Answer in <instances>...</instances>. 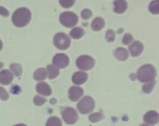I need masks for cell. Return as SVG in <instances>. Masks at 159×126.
<instances>
[{
	"label": "cell",
	"instance_id": "obj_1",
	"mask_svg": "<svg viewBox=\"0 0 159 126\" xmlns=\"http://www.w3.org/2000/svg\"><path fill=\"white\" fill-rule=\"evenodd\" d=\"M31 12L26 8H20L12 15V23L17 27H23L30 21Z\"/></svg>",
	"mask_w": 159,
	"mask_h": 126
},
{
	"label": "cell",
	"instance_id": "obj_2",
	"mask_svg": "<svg viewBox=\"0 0 159 126\" xmlns=\"http://www.w3.org/2000/svg\"><path fill=\"white\" fill-rule=\"evenodd\" d=\"M156 76V69L152 65H145L138 71V78L141 82H145L153 80Z\"/></svg>",
	"mask_w": 159,
	"mask_h": 126
},
{
	"label": "cell",
	"instance_id": "obj_3",
	"mask_svg": "<svg viewBox=\"0 0 159 126\" xmlns=\"http://www.w3.org/2000/svg\"><path fill=\"white\" fill-rule=\"evenodd\" d=\"M59 19H60V22L61 23V24L68 28L75 26L79 20L77 15L71 12H63L60 15Z\"/></svg>",
	"mask_w": 159,
	"mask_h": 126
},
{
	"label": "cell",
	"instance_id": "obj_4",
	"mask_svg": "<svg viewBox=\"0 0 159 126\" xmlns=\"http://www.w3.org/2000/svg\"><path fill=\"white\" fill-rule=\"evenodd\" d=\"M78 109L82 114H88L93 111L95 107V101L91 96H85L77 105Z\"/></svg>",
	"mask_w": 159,
	"mask_h": 126
},
{
	"label": "cell",
	"instance_id": "obj_5",
	"mask_svg": "<svg viewBox=\"0 0 159 126\" xmlns=\"http://www.w3.org/2000/svg\"><path fill=\"white\" fill-rule=\"evenodd\" d=\"M54 44L58 49L65 50L70 46L71 40L64 33H58L54 37Z\"/></svg>",
	"mask_w": 159,
	"mask_h": 126
},
{
	"label": "cell",
	"instance_id": "obj_6",
	"mask_svg": "<svg viewBox=\"0 0 159 126\" xmlns=\"http://www.w3.org/2000/svg\"><path fill=\"white\" fill-rule=\"evenodd\" d=\"M76 65L82 70H89L95 65V60L90 56L82 55L76 60Z\"/></svg>",
	"mask_w": 159,
	"mask_h": 126
},
{
	"label": "cell",
	"instance_id": "obj_7",
	"mask_svg": "<svg viewBox=\"0 0 159 126\" xmlns=\"http://www.w3.org/2000/svg\"><path fill=\"white\" fill-rule=\"evenodd\" d=\"M62 117H63L64 121L70 124H75L79 118L76 110L71 107H68V108L65 109L62 113Z\"/></svg>",
	"mask_w": 159,
	"mask_h": 126
},
{
	"label": "cell",
	"instance_id": "obj_8",
	"mask_svg": "<svg viewBox=\"0 0 159 126\" xmlns=\"http://www.w3.org/2000/svg\"><path fill=\"white\" fill-rule=\"evenodd\" d=\"M53 63L57 68H63L69 64V58L65 54H57L53 58Z\"/></svg>",
	"mask_w": 159,
	"mask_h": 126
},
{
	"label": "cell",
	"instance_id": "obj_9",
	"mask_svg": "<svg viewBox=\"0 0 159 126\" xmlns=\"http://www.w3.org/2000/svg\"><path fill=\"white\" fill-rule=\"evenodd\" d=\"M144 50V45L140 41H134L130 46V54L133 57H137Z\"/></svg>",
	"mask_w": 159,
	"mask_h": 126
},
{
	"label": "cell",
	"instance_id": "obj_10",
	"mask_svg": "<svg viewBox=\"0 0 159 126\" xmlns=\"http://www.w3.org/2000/svg\"><path fill=\"white\" fill-rule=\"evenodd\" d=\"M83 94V90L79 86H73L69 90V98L72 101H76Z\"/></svg>",
	"mask_w": 159,
	"mask_h": 126
},
{
	"label": "cell",
	"instance_id": "obj_11",
	"mask_svg": "<svg viewBox=\"0 0 159 126\" xmlns=\"http://www.w3.org/2000/svg\"><path fill=\"white\" fill-rule=\"evenodd\" d=\"M144 121L148 124H157L159 121V115L156 111H149L145 114Z\"/></svg>",
	"mask_w": 159,
	"mask_h": 126
},
{
	"label": "cell",
	"instance_id": "obj_12",
	"mask_svg": "<svg viewBox=\"0 0 159 126\" xmlns=\"http://www.w3.org/2000/svg\"><path fill=\"white\" fill-rule=\"evenodd\" d=\"M13 79V76L9 70H3L0 72V83L3 85H8Z\"/></svg>",
	"mask_w": 159,
	"mask_h": 126
},
{
	"label": "cell",
	"instance_id": "obj_13",
	"mask_svg": "<svg viewBox=\"0 0 159 126\" xmlns=\"http://www.w3.org/2000/svg\"><path fill=\"white\" fill-rule=\"evenodd\" d=\"M114 4V12L116 13H123L127 10V2L125 0H116Z\"/></svg>",
	"mask_w": 159,
	"mask_h": 126
},
{
	"label": "cell",
	"instance_id": "obj_14",
	"mask_svg": "<svg viewBox=\"0 0 159 126\" xmlns=\"http://www.w3.org/2000/svg\"><path fill=\"white\" fill-rule=\"evenodd\" d=\"M88 79V76L85 72H78L74 74L72 77V81L76 85H80V84L84 83Z\"/></svg>",
	"mask_w": 159,
	"mask_h": 126
},
{
	"label": "cell",
	"instance_id": "obj_15",
	"mask_svg": "<svg viewBox=\"0 0 159 126\" xmlns=\"http://www.w3.org/2000/svg\"><path fill=\"white\" fill-rule=\"evenodd\" d=\"M37 91L40 94L44 95V96H50L52 93L51 87L45 82H40V83L37 84Z\"/></svg>",
	"mask_w": 159,
	"mask_h": 126
},
{
	"label": "cell",
	"instance_id": "obj_16",
	"mask_svg": "<svg viewBox=\"0 0 159 126\" xmlns=\"http://www.w3.org/2000/svg\"><path fill=\"white\" fill-rule=\"evenodd\" d=\"M114 55L118 60L120 61H125L128 58V52L127 50L124 48H118L115 51Z\"/></svg>",
	"mask_w": 159,
	"mask_h": 126
},
{
	"label": "cell",
	"instance_id": "obj_17",
	"mask_svg": "<svg viewBox=\"0 0 159 126\" xmlns=\"http://www.w3.org/2000/svg\"><path fill=\"white\" fill-rule=\"evenodd\" d=\"M104 26H105V22H104L103 19L101 18V17L95 18L92 23V28L96 31L102 30Z\"/></svg>",
	"mask_w": 159,
	"mask_h": 126
},
{
	"label": "cell",
	"instance_id": "obj_18",
	"mask_svg": "<svg viewBox=\"0 0 159 126\" xmlns=\"http://www.w3.org/2000/svg\"><path fill=\"white\" fill-rule=\"evenodd\" d=\"M47 72H48V76L49 79H54L57 77L59 74V69L57 66L55 65H48L47 68Z\"/></svg>",
	"mask_w": 159,
	"mask_h": 126
},
{
	"label": "cell",
	"instance_id": "obj_19",
	"mask_svg": "<svg viewBox=\"0 0 159 126\" xmlns=\"http://www.w3.org/2000/svg\"><path fill=\"white\" fill-rule=\"evenodd\" d=\"M85 34V31L81 27H76L72 29V30L70 32V36L74 39H79Z\"/></svg>",
	"mask_w": 159,
	"mask_h": 126
},
{
	"label": "cell",
	"instance_id": "obj_20",
	"mask_svg": "<svg viewBox=\"0 0 159 126\" xmlns=\"http://www.w3.org/2000/svg\"><path fill=\"white\" fill-rule=\"evenodd\" d=\"M47 76V72L44 68H39L37 71L34 72V77L36 80H43L46 78Z\"/></svg>",
	"mask_w": 159,
	"mask_h": 126
},
{
	"label": "cell",
	"instance_id": "obj_21",
	"mask_svg": "<svg viewBox=\"0 0 159 126\" xmlns=\"http://www.w3.org/2000/svg\"><path fill=\"white\" fill-rule=\"evenodd\" d=\"M149 10L153 14L159 13V1L158 0H155L152 1L149 5Z\"/></svg>",
	"mask_w": 159,
	"mask_h": 126
},
{
	"label": "cell",
	"instance_id": "obj_22",
	"mask_svg": "<svg viewBox=\"0 0 159 126\" xmlns=\"http://www.w3.org/2000/svg\"><path fill=\"white\" fill-rule=\"evenodd\" d=\"M46 126H61V121L57 117H51L47 121Z\"/></svg>",
	"mask_w": 159,
	"mask_h": 126
},
{
	"label": "cell",
	"instance_id": "obj_23",
	"mask_svg": "<svg viewBox=\"0 0 159 126\" xmlns=\"http://www.w3.org/2000/svg\"><path fill=\"white\" fill-rule=\"evenodd\" d=\"M10 69L16 76H20L22 74V67L19 64H12L10 65Z\"/></svg>",
	"mask_w": 159,
	"mask_h": 126
},
{
	"label": "cell",
	"instance_id": "obj_24",
	"mask_svg": "<svg viewBox=\"0 0 159 126\" xmlns=\"http://www.w3.org/2000/svg\"><path fill=\"white\" fill-rule=\"evenodd\" d=\"M89 120L92 122H97L103 118V115L100 113H94L89 116Z\"/></svg>",
	"mask_w": 159,
	"mask_h": 126
},
{
	"label": "cell",
	"instance_id": "obj_25",
	"mask_svg": "<svg viewBox=\"0 0 159 126\" xmlns=\"http://www.w3.org/2000/svg\"><path fill=\"white\" fill-rule=\"evenodd\" d=\"M75 0H59L61 6L64 8H70L74 5Z\"/></svg>",
	"mask_w": 159,
	"mask_h": 126
},
{
	"label": "cell",
	"instance_id": "obj_26",
	"mask_svg": "<svg viewBox=\"0 0 159 126\" xmlns=\"http://www.w3.org/2000/svg\"><path fill=\"white\" fill-rule=\"evenodd\" d=\"M154 86H155V82H149V83L145 84V85L143 86V90H144V93H150L152 92V90H153Z\"/></svg>",
	"mask_w": 159,
	"mask_h": 126
},
{
	"label": "cell",
	"instance_id": "obj_27",
	"mask_svg": "<svg viewBox=\"0 0 159 126\" xmlns=\"http://www.w3.org/2000/svg\"><path fill=\"white\" fill-rule=\"evenodd\" d=\"M107 41L112 42L115 39V33L112 30H108L107 32V36H106Z\"/></svg>",
	"mask_w": 159,
	"mask_h": 126
},
{
	"label": "cell",
	"instance_id": "obj_28",
	"mask_svg": "<svg viewBox=\"0 0 159 126\" xmlns=\"http://www.w3.org/2000/svg\"><path fill=\"white\" fill-rule=\"evenodd\" d=\"M34 102L36 105L40 106V105H42V104H43L45 102H46V99L43 97H40V96H37L34 97Z\"/></svg>",
	"mask_w": 159,
	"mask_h": 126
},
{
	"label": "cell",
	"instance_id": "obj_29",
	"mask_svg": "<svg viewBox=\"0 0 159 126\" xmlns=\"http://www.w3.org/2000/svg\"><path fill=\"white\" fill-rule=\"evenodd\" d=\"M81 15H82V17L83 19H85V20H88V19H89L90 17L92 16V12L89 10V9H85L82 11Z\"/></svg>",
	"mask_w": 159,
	"mask_h": 126
},
{
	"label": "cell",
	"instance_id": "obj_30",
	"mask_svg": "<svg viewBox=\"0 0 159 126\" xmlns=\"http://www.w3.org/2000/svg\"><path fill=\"white\" fill-rule=\"evenodd\" d=\"M132 40H133V37H132L131 34H126L125 35H124V39H123V43H124V44H130Z\"/></svg>",
	"mask_w": 159,
	"mask_h": 126
},
{
	"label": "cell",
	"instance_id": "obj_31",
	"mask_svg": "<svg viewBox=\"0 0 159 126\" xmlns=\"http://www.w3.org/2000/svg\"><path fill=\"white\" fill-rule=\"evenodd\" d=\"M0 98L3 100H6L9 98V94L6 91V90L2 88V87H0Z\"/></svg>",
	"mask_w": 159,
	"mask_h": 126
},
{
	"label": "cell",
	"instance_id": "obj_32",
	"mask_svg": "<svg viewBox=\"0 0 159 126\" xmlns=\"http://www.w3.org/2000/svg\"><path fill=\"white\" fill-rule=\"evenodd\" d=\"M0 15H2V16L7 17L9 16V11L6 8L2 7V6H0Z\"/></svg>",
	"mask_w": 159,
	"mask_h": 126
},
{
	"label": "cell",
	"instance_id": "obj_33",
	"mask_svg": "<svg viewBox=\"0 0 159 126\" xmlns=\"http://www.w3.org/2000/svg\"><path fill=\"white\" fill-rule=\"evenodd\" d=\"M2 41L0 40V51L2 50Z\"/></svg>",
	"mask_w": 159,
	"mask_h": 126
},
{
	"label": "cell",
	"instance_id": "obj_34",
	"mask_svg": "<svg viewBox=\"0 0 159 126\" xmlns=\"http://www.w3.org/2000/svg\"><path fill=\"white\" fill-rule=\"evenodd\" d=\"M15 126H26V124H16V125Z\"/></svg>",
	"mask_w": 159,
	"mask_h": 126
},
{
	"label": "cell",
	"instance_id": "obj_35",
	"mask_svg": "<svg viewBox=\"0 0 159 126\" xmlns=\"http://www.w3.org/2000/svg\"><path fill=\"white\" fill-rule=\"evenodd\" d=\"M141 126H149V125H148V124H141Z\"/></svg>",
	"mask_w": 159,
	"mask_h": 126
}]
</instances>
